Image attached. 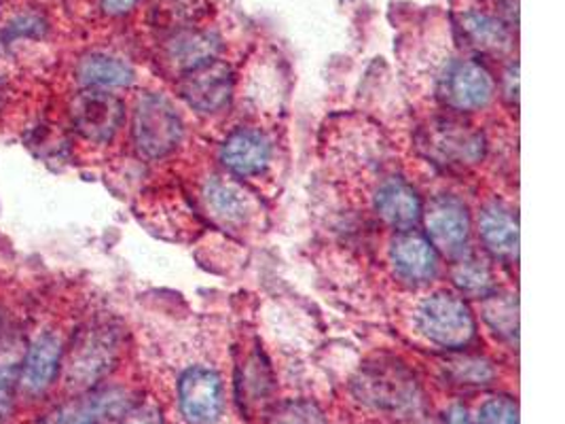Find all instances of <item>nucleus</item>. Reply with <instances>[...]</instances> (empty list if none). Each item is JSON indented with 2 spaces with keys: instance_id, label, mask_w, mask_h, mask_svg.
<instances>
[{
  "instance_id": "8",
  "label": "nucleus",
  "mask_w": 565,
  "mask_h": 424,
  "mask_svg": "<svg viewBox=\"0 0 565 424\" xmlns=\"http://www.w3.org/2000/svg\"><path fill=\"white\" fill-rule=\"evenodd\" d=\"M354 391L360 401L377 407V410H405L417 398V384L412 373L396 365H373L360 373L354 382Z\"/></svg>"
},
{
  "instance_id": "1",
  "label": "nucleus",
  "mask_w": 565,
  "mask_h": 424,
  "mask_svg": "<svg viewBox=\"0 0 565 424\" xmlns=\"http://www.w3.org/2000/svg\"><path fill=\"white\" fill-rule=\"evenodd\" d=\"M121 352V338L117 327L96 322L78 331L64 354V384L71 391H87L98 384L115 368Z\"/></svg>"
},
{
  "instance_id": "29",
  "label": "nucleus",
  "mask_w": 565,
  "mask_h": 424,
  "mask_svg": "<svg viewBox=\"0 0 565 424\" xmlns=\"http://www.w3.org/2000/svg\"><path fill=\"white\" fill-rule=\"evenodd\" d=\"M39 424H64V421H62V414H55V416H50V418H45Z\"/></svg>"
},
{
  "instance_id": "2",
  "label": "nucleus",
  "mask_w": 565,
  "mask_h": 424,
  "mask_svg": "<svg viewBox=\"0 0 565 424\" xmlns=\"http://www.w3.org/2000/svg\"><path fill=\"white\" fill-rule=\"evenodd\" d=\"M417 331L433 344L458 350L477 338V322L463 301L451 292H438L426 297L415 315Z\"/></svg>"
},
{
  "instance_id": "3",
  "label": "nucleus",
  "mask_w": 565,
  "mask_h": 424,
  "mask_svg": "<svg viewBox=\"0 0 565 424\" xmlns=\"http://www.w3.org/2000/svg\"><path fill=\"white\" fill-rule=\"evenodd\" d=\"M131 138L140 156L161 159L182 140V119L174 105L161 94H145L134 106Z\"/></svg>"
},
{
  "instance_id": "27",
  "label": "nucleus",
  "mask_w": 565,
  "mask_h": 424,
  "mask_svg": "<svg viewBox=\"0 0 565 424\" xmlns=\"http://www.w3.org/2000/svg\"><path fill=\"white\" fill-rule=\"evenodd\" d=\"M445 424H475L463 405H454L445 414Z\"/></svg>"
},
{
  "instance_id": "14",
  "label": "nucleus",
  "mask_w": 565,
  "mask_h": 424,
  "mask_svg": "<svg viewBox=\"0 0 565 424\" xmlns=\"http://www.w3.org/2000/svg\"><path fill=\"white\" fill-rule=\"evenodd\" d=\"M375 211L384 223L398 232H412L424 216L417 191L403 179H390L377 189Z\"/></svg>"
},
{
  "instance_id": "31",
  "label": "nucleus",
  "mask_w": 565,
  "mask_h": 424,
  "mask_svg": "<svg viewBox=\"0 0 565 424\" xmlns=\"http://www.w3.org/2000/svg\"><path fill=\"white\" fill-rule=\"evenodd\" d=\"M0 52H2V45H0Z\"/></svg>"
},
{
  "instance_id": "12",
  "label": "nucleus",
  "mask_w": 565,
  "mask_h": 424,
  "mask_svg": "<svg viewBox=\"0 0 565 424\" xmlns=\"http://www.w3.org/2000/svg\"><path fill=\"white\" fill-rule=\"evenodd\" d=\"M221 161L237 177H258L271 161V142L253 128L235 130L221 147Z\"/></svg>"
},
{
  "instance_id": "28",
  "label": "nucleus",
  "mask_w": 565,
  "mask_h": 424,
  "mask_svg": "<svg viewBox=\"0 0 565 424\" xmlns=\"http://www.w3.org/2000/svg\"><path fill=\"white\" fill-rule=\"evenodd\" d=\"M11 100H13V89H11V83H9V80H7L4 75H0V113L9 108Z\"/></svg>"
},
{
  "instance_id": "24",
  "label": "nucleus",
  "mask_w": 565,
  "mask_h": 424,
  "mask_svg": "<svg viewBox=\"0 0 565 424\" xmlns=\"http://www.w3.org/2000/svg\"><path fill=\"white\" fill-rule=\"evenodd\" d=\"M45 32H47V22L41 15H36V13H24V15L15 18L7 28L9 39H18V36L41 39Z\"/></svg>"
},
{
  "instance_id": "25",
  "label": "nucleus",
  "mask_w": 565,
  "mask_h": 424,
  "mask_svg": "<svg viewBox=\"0 0 565 424\" xmlns=\"http://www.w3.org/2000/svg\"><path fill=\"white\" fill-rule=\"evenodd\" d=\"M136 4L138 0H103V11L110 18H121L128 15Z\"/></svg>"
},
{
  "instance_id": "4",
  "label": "nucleus",
  "mask_w": 565,
  "mask_h": 424,
  "mask_svg": "<svg viewBox=\"0 0 565 424\" xmlns=\"http://www.w3.org/2000/svg\"><path fill=\"white\" fill-rule=\"evenodd\" d=\"M68 117L83 140L106 145L121 130L126 106L108 89H83L71 100Z\"/></svg>"
},
{
  "instance_id": "16",
  "label": "nucleus",
  "mask_w": 565,
  "mask_h": 424,
  "mask_svg": "<svg viewBox=\"0 0 565 424\" xmlns=\"http://www.w3.org/2000/svg\"><path fill=\"white\" fill-rule=\"evenodd\" d=\"M218 52H221V39L214 32L189 30V32H180L168 43L166 57L177 71L186 75L191 71H198L210 62H214Z\"/></svg>"
},
{
  "instance_id": "17",
  "label": "nucleus",
  "mask_w": 565,
  "mask_h": 424,
  "mask_svg": "<svg viewBox=\"0 0 565 424\" xmlns=\"http://www.w3.org/2000/svg\"><path fill=\"white\" fill-rule=\"evenodd\" d=\"M479 236L491 255L513 259L519 253V223L516 216L500 204H489L479 216Z\"/></svg>"
},
{
  "instance_id": "5",
  "label": "nucleus",
  "mask_w": 565,
  "mask_h": 424,
  "mask_svg": "<svg viewBox=\"0 0 565 424\" xmlns=\"http://www.w3.org/2000/svg\"><path fill=\"white\" fill-rule=\"evenodd\" d=\"M66 346L57 331L45 329L30 344L20 361V398L41 399L47 395L62 375Z\"/></svg>"
},
{
  "instance_id": "18",
  "label": "nucleus",
  "mask_w": 565,
  "mask_h": 424,
  "mask_svg": "<svg viewBox=\"0 0 565 424\" xmlns=\"http://www.w3.org/2000/svg\"><path fill=\"white\" fill-rule=\"evenodd\" d=\"M463 30L468 39L486 50V52H504L511 47V32L498 18H491L488 13H466L463 15Z\"/></svg>"
},
{
  "instance_id": "7",
  "label": "nucleus",
  "mask_w": 565,
  "mask_h": 424,
  "mask_svg": "<svg viewBox=\"0 0 565 424\" xmlns=\"http://www.w3.org/2000/svg\"><path fill=\"white\" fill-rule=\"evenodd\" d=\"M179 405L189 424H216L225 410L221 375L204 365L189 368L180 375Z\"/></svg>"
},
{
  "instance_id": "22",
  "label": "nucleus",
  "mask_w": 565,
  "mask_h": 424,
  "mask_svg": "<svg viewBox=\"0 0 565 424\" xmlns=\"http://www.w3.org/2000/svg\"><path fill=\"white\" fill-rule=\"evenodd\" d=\"M479 424H519V405L511 398L488 399L479 410Z\"/></svg>"
},
{
  "instance_id": "20",
  "label": "nucleus",
  "mask_w": 565,
  "mask_h": 424,
  "mask_svg": "<svg viewBox=\"0 0 565 424\" xmlns=\"http://www.w3.org/2000/svg\"><path fill=\"white\" fill-rule=\"evenodd\" d=\"M454 283L470 297H489L495 293V280L489 265L481 259H466L454 269Z\"/></svg>"
},
{
  "instance_id": "13",
  "label": "nucleus",
  "mask_w": 565,
  "mask_h": 424,
  "mask_svg": "<svg viewBox=\"0 0 565 424\" xmlns=\"http://www.w3.org/2000/svg\"><path fill=\"white\" fill-rule=\"evenodd\" d=\"M428 149L445 163H477L483 158V138L458 121H437L428 132Z\"/></svg>"
},
{
  "instance_id": "23",
  "label": "nucleus",
  "mask_w": 565,
  "mask_h": 424,
  "mask_svg": "<svg viewBox=\"0 0 565 424\" xmlns=\"http://www.w3.org/2000/svg\"><path fill=\"white\" fill-rule=\"evenodd\" d=\"M451 365L456 371V378L462 384H489V380L493 378V371L481 359H463V361H456Z\"/></svg>"
},
{
  "instance_id": "19",
  "label": "nucleus",
  "mask_w": 565,
  "mask_h": 424,
  "mask_svg": "<svg viewBox=\"0 0 565 424\" xmlns=\"http://www.w3.org/2000/svg\"><path fill=\"white\" fill-rule=\"evenodd\" d=\"M204 200L210 212L225 223H237L246 214V200L239 193V189L232 183L218 179L207 181L204 187Z\"/></svg>"
},
{
  "instance_id": "26",
  "label": "nucleus",
  "mask_w": 565,
  "mask_h": 424,
  "mask_svg": "<svg viewBox=\"0 0 565 424\" xmlns=\"http://www.w3.org/2000/svg\"><path fill=\"white\" fill-rule=\"evenodd\" d=\"M124 424H161V418H159V414L154 410L140 407V410L129 412L128 418H126Z\"/></svg>"
},
{
  "instance_id": "9",
  "label": "nucleus",
  "mask_w": 565,
  "mask_h": 424,
  "mask_svg": "<svg viewBox=\"0 0 565 424\" xmlns=\"http://www.w3.org/2000/svg\"><path fill=\"white\" fill-rule=\"evenodd\" d=\"M232 92V71L216 60L198 71L186 73L180 83L182 98L200 113H218L230 103Z\"/></svg>"
},
{
  "instance_id": "30",
  "label": "nucleus",
  "mask_w": 565,
  "mask_h": 424,
  "mask_svg": "<svg viewBox=\"0 0 565 424\" xmlns=\"http://www.w3.org/2000/svg\"><path fill=\"white\" fill-rule=\"evenodd\" d=\"M75 424H96V421H92V418H81V421H77Z\"/></svg>"
},
{
  "instance_id": "10",
  "label": "nucleus",
  "mask_w": 565,
  "mask_h": 424,
  "mask_svg": "<svg viewBox=\"0 0 565 424\" xmlns=\"http://www.w3.org/2000/svg\"><path fill=\"white\" fill-rule=\"evenodd\" d=\"M426 227L435 248L458 255L470 236V214L458 198L443 195L426 211Z\"/></svg>"
},
{
  "instance_id": "11",
  "label": "nucleus",
  "mask_w": 565,
  "mask_h": 424,
  "mask_svg": "<svg viewBox=\"0 0 565 424\" xmlns=\"http://www.w3.org/2000/svg\"><path fill=\"white\" fill-rule=\"evenodd\" d=\"M390 259L396 274L413 285L428 283L437 276V248L430 244V240L415 232H403L394 239L390 246Z\"/></svg>"
},
{
  "instance_id": "21",
  "label": "nucleus",
  "mask_w": 565,
  "mask_h": 424,
  "mask_svg": "<svg viewBox=\"0 0 565 424\" xmlns=\"http://www.w3.org/2000/svg\"><path fill=\"white\" fill-rule=\"evenodd\" d=\"M271 424H327L324 412L313 401H288L276 412Z\"/></svg>"
},
{
  "instance_id": "15",
  "label": "nucleus",
  "mask_w": 565,
  "mask_h": 424,
  "mask_svg": "<svg viewBox=\"0 0 565 424\" xmlns=\"http://www.w3.org/2000/svg\"><path fill=\"white\" fill-rule=\"evenodd\" d=\"M75 75L85 89L129 87L136 80V73L129 62L124 57L103 52L83 55L77 62Z\"/></svg>"
},
{
  "instance_id": "6",
  "label": "nucleus",
  "mask_w": 565,
  "mask_h": 424,
  "mask_svg": "<svg viewBox=\"0 0 565 424\" xmlns=\"http://www.w3.org/2000/svg\"><path fill=\"white\" fill-rule=\"evenodd\" d=\"M493 80L486 66L472 60H454L438 80V96L454 110H481L493 98Z\"/></svg>"
}]
</instances>
